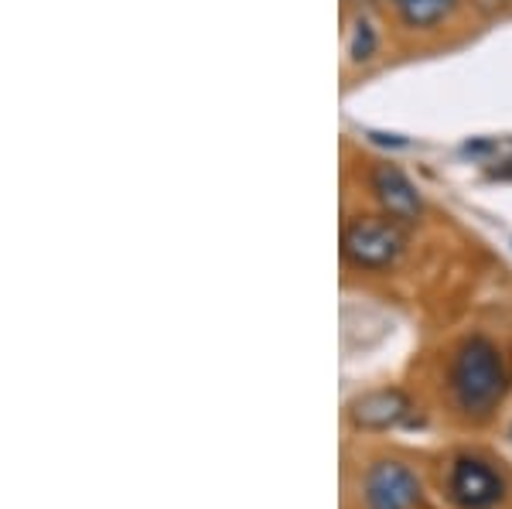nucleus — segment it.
<instances>
[{
	"label": "nucleus",
	"mask_w": 512,
	"mask_h": 509,
	"mask_svg": "<svg viewBox=\"0 0 512 509\" xmlns=\"http://www.w3.org/2000/svg\"><path fill=\"white\" fill-rule=\"evenodd\" d=\"M390 4L410 28H434V24L448 18L458 0H390Z\"/></svg>",
	"instance_id": "7"
},
{
	"label": "nucleus",
	"mask_w": 512,
	"mask_h": 509,
	"mask_svg": "<svg viewBox=\"0 0 512 509\" xmlns=\"http://www.w3.org/2000/svg\"><path fill=\"white\" fill-rule=\"evenodd\" d=\"M403 246H407V240H403V229L396 219L359 216V219H352L342 233L345 260L359 270H383L396 264Z\"/></svg>",
	"instance_id": "2"
},
{
	"label": "nucleus",
	"mask_w": 512,
	"mask_h": 509,
	"mask_svg": "<svg viewBox=\"0 0 512 509\" xmlns=\"http://www.w3.org/2000/svg\"><path fill=\"white\" fill-rule=\"evenodd\" d=\"M420 486L414 472L400 462H376L366 475V506L369 509H410L417 506Z\"/></svg>",
	"instance_id": "4"
},
{
	"label": "nucleus",
	"mask_w": 512,
	"mask_h": 509,
	"mask_svg": "<svg viewBox=\"0 0 512 509\" xmlns=\"http://www.w3.org/2000/svg\"><path fill=\"white\" fill-rule=\"evenodd\" d=\"M509 373L499 346L485 335H472L461 342L451 363V393L465 414H489L506 397Z\"/></svg>",
	"instance_id": "1"
},
{
	"label": "nucleus",
	"mask_w": 512,
	"mask_h": 509,
	"mask_svg": "<svg viewBox=\"0 0 512 509\" xmlns=\"http://www.w3.org/2000/svg\"><path fill=\"white\" fill-rule=\"evenodd\" d=\"M451 492L465 509H489L502 499V479L478 458H458L451 469Z\"/></svg>",
	"instance_id": "5"
},
{
	"label": "nucleus",
	"mask_w": 512,
	"mask_h": 509,
	"mask_svg": "<svg viewBox=\"0 0 512 509\" xmlns=\"http://www.w3.org/2000/svg\"><path fill=\"white\" fill-rule=\"evenodd\" d=\"M489 178H492V182H512V158L506 164H499V168H492Z\"/></svg>",
	"instance_id": "9"
},
{
	"label": "nucleus",
	"mask_w": 512,
	"mask_h": 509,
	"mask_svg": "<svg viewBox=\"0 0 512 509\" xmlns=\"http://www.w3.org/2000/svg\"><path fill=\"white\" fill-rule=\"evenodd\" d=\"M379 48V35L369 21H355V31H352V41H349V55L352 62H369Z\"/></svg>",
	"instance_id": "8"
},
{
	"label": "nucleus",
	"mask_w": 512,
	"mask_h": 509,
	"mask_svg": "<svg viewBox=\"0 0 512 509\" xmlns=\"http://www.w3.org/2000/svg\"><path fill=\"white\" fill-rule=\"evenodd\" d=\"M369 188H373L376 202L383 205L386 216L396 219V223H417L424 216V199H420L417 185L396 164H376L369 171Z\"/></svg>",
	"instance_id": "3"
},
{
	"label": "nucleus",
	"mask_w": 512,
	"mask_h": 509,
	"mask_svg": "<svg viewBox=\"0 0 512 509\" xmlns=\"http://www.w3.org/2000/svg\"><path fill=\"white\" fill-rule=\"evenodd\" d=\"M410 414V400L400 390H373L352 404V424L362 431H386Z\"/></svg>",
	"instance_id": "6"
}]
</instances>
